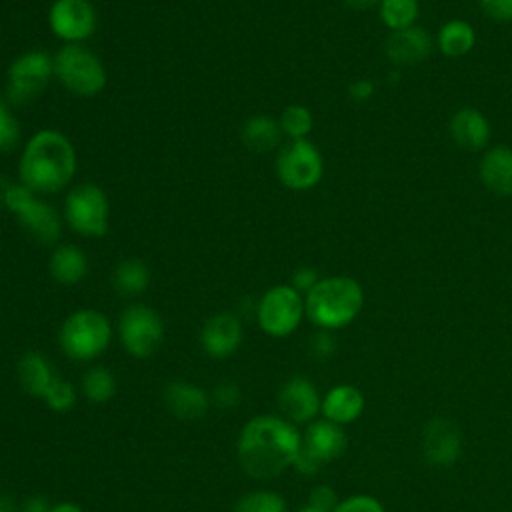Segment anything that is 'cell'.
I'll use <instances>...</instances> for the list:
<instances>
[{
	"label": "cell",
	"mask_w": 512,
	"mask_h": 512,
	"mask_svg": "<svg viewBox=\"0 0 512 512\" xmlns=\"http://www.w3.org/2000/svg\"><path fill=\"white\" fill-rule=\"evenodd\" d=\"M202 348L212 358H228L242 342V324L236 316L222 312L206 320L200 332Z\"/></svg>",
	"instance_id": "cell-15"
},
{
	"label": "cell",
	"mask_w": 512,
	"mask_h": 512,
	"mask_svg": "<svg viewBox=\"0 0 512 512\" xmlns=\"http://www.w3.org/2000/svg\"><path fill=\"white\" fill-rule=\"evenodd\" d=\"M300 474H306V476H312L316 472H320V468L324 466L312 452H308L304 446H300L296 458H294V464H292Z\"/></svg>",
	"instance_id": "cell-37"
},
{
	"label": "cell",
	"mask_w": 512,
	"mask_h": 512,
	"mask_svg": "<svg viewBox=\"0 0 512 512\" xmlns=\"http://www.w3.org/2000/svg\"><path fill=\"white\" fill-rule=\"evenodd\" d=\"M376 92V86L372 80L368 78H360V80H354L350 86H348V96L356 102H364L368 98H372Z\"/></svg>",
	"instance_id": "cell-39"
},
{
	"label": "cell",
	"mask_w": 512,
	"mask_h": 512,
	"mask_svg": "<svg viewBox=\"0 0 512 512\" xmlns=\"http://www.w3.org/2000/svg\"><path fill=\"white\" fill-rule=\"evenodd\" d=\"M164 400L170 412L182 420H198L208 412V396L190 382H170L164 390Z\"/></svg>",
	"instance_id": "cell-21"
},
{
	"label": "cell",
	"mask_w": 512,
	"mask_h": 512,
	"mask_svg": "<svg viewBox=\"0 0 512 512\" xmlns=\"http://www.w3.org/2000/svg\"><path fill=\"white\" fill-rule=\"evenodd\" d=\"M286 502L278 492L258 490L242 496L234 512H286Z\"/></svg>",
	"instance_id": "cell-30"
},
{
	"label": "cell",
	"mask_w": 512,
	"mask_h": 512,
	"mask_svg": "<svg viewBox=\"0 0 512 512\" xmlns=\"http://www.w3.org/2000/svg\"><path fill=\"white\" fill-rule=\"evenodd\" d=\"M482 184L500 196H512V148L494 146L480 160Z\"/></svg>",
	"instance_id": "cell-20"
},
{
	"label": "cell",
	"mask_w": 512,
	"mask_h": 512,
	"mask_svg": "<svg viewBox=\"0 0 512 512\" xmlns=\"http://www.w3.org/2000/svg\"><path fill=\"white\" fill-rule=\"evenodd\" d=\"M4 208H8L16 216L22 230L28 236H32L36 242L52 244L58 240L60 236L58 212L48 202L38 200L36 192H32L24 184L20 182L10 184L6 192Z\"/></svg>",
	"instance_id": "cell-6"
},
{
	"label": "cell",
	"mask_w": 512,
	"mask_h": 512,
	"mask_svg": "<svg viewBox=\"0 0 512 512\" xmlns=\"http://www.w3.org/2000/svg\"><path fill=\"white\" fill-rule=\"evenodd\" d=\"M338 494L334 488L330 486H316L312 492H310V498H308V504L318 508V510H324V512H334V508L338 506Z\"/></svg>",
	"instance_id": "cell-34"
},
{
	"label": "cell",
	"mask_w": 512,
	"mask_h": 512,
	"mask_svg": "<svg viewBox=\"0 0 512 512\" xmlns=\"http://www.w3.org/2000/svg\"><path fill=\"white\" fill-rule=\"evenodd\" d=\"M452 140L464 150H480L490 140V124L486 116L476 108H460L450 118Z\"/></svg>",
	"instance_id": "cell-18"
},
{
	"label": "cell",
	"mask_w": 512,
	"mask_h": 512,
	"mask_svg": "<svg viewBox=\"0 0 512 512\" xmlns=\"http://www.w3.org/2000/svg\"><path fill=\"white\" fill-rule=\"evenodd\" d=\"M18 382L30 396H44L46 388L50 386L52 378L56 376L52 372L50 362L38 354V352H26L18 360Z\"/></svg>",
	"instance_id": "cell-23"
},
{
	"label": "cell",
	"mask_w": 512,
	"mask_h": 512,
	"mask_svg": "<svg viewBox=\"0 0 512 512\" xmlns=\"http://www.w3.org/2000/svg\"><path fill=\"white\" fill-rule=\"evenodd\" d=\"M422 454L430 466H454L462 454L460 428L448 418H432L422 434Z\"/></svg>",
	"instance_id": "cell-13"
},
{
	"label": "cell",
	"mask_w": 512,
	"mask_h": 512,
	"mask_svg": "<svg viewBox=\"0 0 512 512\" xmlns=\"http://www.w3.org/2000/svg\"><path fill=\"white\" fill-rule=\"evenodd\" d=\"M302 446L322 464L340 458L348 446V436L340 424L330 420H312L302 436Z\"/></svg>",
	"instance_id": "cell-17"
},
{
	"label": "cell",
	"mask_w": 512,
	"mask_h": 512,
	"mask_svg": "<svg viewBox=\"0 0 512 512\" xmlns=\"http://www.w3.org/2000/svg\"><path fill=\"white\" fill-rule=\"evenodd\" d=\"M334 512H386L382 502L368 494H354L338 502Z\"/></svg>",
	"instance_id": "cell-33"
},
{
	"label": "cell",
	"mask_w": 512,
	"mask_h": 512,
	"mask_svg": "<svg viewBox=\"0 0 512 512\" xmlns=\"http://www.w3.org/2000/svg\"><path fill=\"white\" fill-rule=\"evenodd\" d=\"M42 398L48 404V408H52L56 412H66L74 406V388L66 378L56 374Z\"/></svg>",
	"instance_id": "cell-31"
},
{
	"label": "cell",
	"mask_w": 512,
	"mask_h": 512,
	"mask_svg": "<svg viewBox=\"0 0 512 512\" xmlns=\"http://www.w3.org/2000/svg\"><path fill=\"white\" fill-rule=\"evenodd\" d=\"M362 304V286L350 276L320 278V282L304 296L306 316L322 330L348 326L360 314Z\"/></svg>",
	"instance_id": "cell-3"
},
{
	"label": "cell",
	"mask_w": 512,
	"mask_h": 512,
	"mask_svg": "<svg viewBox=\"0 0 512 512\" xmlns=\"http://www.w3.org/2000/svg\"><path fill=\"white\" fill-rule=\"evenodd\" d=\"M112 338L108 318L92 308L72 312L60 328V346L72 360H92L100 356Z\"/></svg>",
	"instance_id": "cell-4"
},
{
	"label": "cell",
	"mask_w": 512,
	"mask_h": 512,
	"mask_svg": "<svg viewBox=\"0 0 512 512\" xmlns=\"http://www.w3.org/2000/svg\"><path fill=\"white\" fill-rule=\"evenodd\" d=\"M20 142V124L8 108V102L0 106V154L10 152Z\"/></svg>",
	"instance_id": "cell-32"
},
{
	"label": "cell",
	"mask_w": 512,
	"mask_h": 512,
	"mask_svg": "<svg viewBox=\"0 0 512 512\" xmlns=\"http://www.w3.org/2000/svg\"><path fill=\"white\" fill-rule=\"evenodd\" d=\"M214 398H216V402H218L222 408H230V406H236V404L240 402V390H238L236 384L226 382V384H222V386L216 388Z\"/></svg>",
	"instance_id": "cell-40"
},
{
	"label": "cell",
	"mask_w": 512,
	"mask_h": 512,
	"mask_svg": "<svg viewBox=\"0 0 512 512\" xmlns=\"http://www.w3.org/2000/svg\"><path fill=\"white\" fill-rule=\"evenodd\" d=\"M278 406L288 422L304 424L316 418L322 406V398L308 378L292 376L278 392Z\"/></svg>",
	"instance_id": "cell-14"
},
{
	"label": "cell",
	"mask_w": 512,
	"mask_h": 512,
	"mask_svg": "<svg viewBox=\"0 0 512 512\" xmlns=\"http://www.w3.org/2000/svg\"><path fill=\"white\" fill-rule=\"evenodd\" d=\"M298 512H324V510H318V508H314V506H310V504H306L304 508H300Z\"/></svg>",
	"instance_id": "cell-45"
},
{
	"label": "cell",
	"mask_w": 512,
	"mask_h": 512,
	"mask_svg": "<svg viewBox=\"0 0 512 512\" xmlns=\"http://www.w3.org/2000/svg\"><path fill=\"white\" fill-rule=\"evenodd\" d=\"M108 214V198L98 184H78L64 198V218L80 236H104L108 232Z\"/></svg>",
	"instance_id": "cell-7"
},
{
	"label": "cell",
	"mask_w": 512,
	"mask_h": 512,
	"mask_svg": "<svg viewBox=\"0 0 512 512\" xmlns=\"http://www.w3.org/2000/svg\"><path fill=\"white\" fill-rule=\"evenodd\" d=\"M120 338L124 348L136 358L152 356L164 338V324L156 310L144 304H132L122 312Z\"/></svg>",
	"instance_id": "cell-11"
},
{
	"label": "cell",
	"mask_w": 512,
	"mask_h": 512,
	"mask_svg": "<svg viewBox=\"0 0 512 512\" xmlns=\"http://www.w3.org/2000/svg\"><path fill=\"white\" fill-rule=\"evenodd\" d=\"M24 512H50V506H48V502L44 498L32 496V498L26 500Z\"/></svg>",
	"instance_id": "cell-41"
},
{
	"label": "cell",
	"mask_w": 512,
	"mask_h": 512,
	"mask_svg": "<svg viewBox=\"0 0 512 512\" xmlns=\"http://www.w3.org/2000/svg\"><path fill=\"white\" fill-rule=\"evenodd\" d=\"M334 350H336V342H334L330 330H322V332L314 334V338H312V352L316 356L328 358V356L334 354Z\"/></svg>",
	"instance_id": "cell-38"
},
{
	"label": "cell",
	"mask_w": 512,
	"mask_h": 512,
	"mask_svg": "<svg viewBox=\"0 0 512 512\" xmlns=\"http://www.w3.org/2000/svg\"><path fill=\"white\" fill-rule=\"evenodd\" d=\"M48 24L52 34L66 44H80L96 30V10L88 0H54Z\"/></svg>",
	"instance_id": "cell-12"
},
{
	"label": "cell",
	"mask_w": 512,
	"mask_h": 512,
	"mask_svg": "<svg viewBox=\"0 0 512 512\" xmlns=\"http://www.w3.org/2000/svg\"><path fill=\"white\" fill-rule=\"evenodd\" d=\"M276 174L280 182L290 190H310L324 174V160L320 150L304 140H292L276 158Z\"/></svg>",
	"instance_id": "cell-10"
},
{
	"label": "cell",
	"mask_w": 512,
	"mask_h": 512,
	"mask_svg": "<svg viewBox=\"0 0 512 512\" xmlns=\"http://www.w3.org/2000/svg\"><path fill=\"white\" fill-rule=\"evenodd\" d=\"M300 446L302 436L292 422L278 416H256L240 432L238 460L248 476L266 480L292 466Z\"/></svg>",
	"instance_id": "cell-1"
},
{
	"label": "cell",
	"mask_w": 512,
	"mask_h": 512,
	"mask_svg": "<svg viewBox=\"0 0 512 512\" xmlns=\"http://www.w3.org/2000/svg\"><path fill=\"white\" fill-rule=\"evenodd\" d=\"M476 42V32L466 20H448L438 32V48L448 58L466 56Z\"/></svg>",
	"instance_id": "cell-25"
},
{
	"label": "cell",
	"mask_w": 512,
	"mask_h": 512,
	"mask_svg": "<svg viewBox=\"0 0 512 512\" xmlns=\"http://www.w3.org/2000/svg\"><path fill=\"white\" fill-rule=\"evenodd\" d=\"M48 270L58 284L72 286L88 274V258L80 246L60 244L50 254Z\"/></svg>",
	"instance_id": "cell-22"
},
{
	"label": "cell",
	"mask_w": 512,
	"mask_h": 512,
	"mask_svg": "<svg viewBox=\"0 0 512 512\" xmlns=\"http://www.w3.org/2000/svg\"><path fill=\"white\" fill-rule=\"evenodd\" d=\"M76 174V150L58 130L34 132L20 156V184L36 194H54L70 184Z\"/></svg>",
	"instance_id": "cell-2"
},
{
	"label": "cell",
	"mask_w": 512,
	"mask_h": 512,
	"mask_svg": "<svg viewBox=\"0 0 512 512\" xmlns=\"http://www.w3.org/2000/svg\"><path fill=\"white\" fill-rule=\"evenodd\" d=\"M320 282V278H318V272L314 270V268H310V266H302V268H298L294 274H292V288H296L300 294L304 292V294H308L316 284Z\"/></svg>",
	"instance_id": "cell-36"
},
{
	"label": "cell",
	"mask_w": 512,
	"mask_h": 512,
	"mask_svg": "<svg viewBox=\"0 0 512 512\" xmlns=\"http://www.w3.org/2000/svg\"><path fill=\"white\" fill-rule=\"evenodd\" d=\"M418 14H420L418 0H382L380 2V18L392 32L414 26Z\"/></svg>",
	"instance_id": "cell-27"
},
{
	"label": "cell",
	"mask_w": 512,
	"mask_h": 512,
	"mask_svg": "<svg viewBox=\"0 0 512 512\" xmlns=\"http://www.w3.org/2000/svg\"><path fill=\"white\" fill-rule=\"evenodd\" d=\"M4 104H6V102H4V100H2V98H0V106H4Z\"/></svg>",
	"instance_id": "cell-46"
},
{
	"label": "cell",
	"mask_w": 512,
	"mask_h": 512,
	"mask_svg": "<svg viewBox=\"0 0 512 512\" xmlns=\"http://www.w3.org/2000/svg\"><path fill=\"white\" fill-rule=\"evenodd\" d=\"M54 76V56L44 50H28L14 58L8 68L6 98L10 104H28Z\"/></svg>",
	"instance_id": "cell-9"
},
{
	"label": "cell",
	"mask_w": 512,
	"mask_h": 512,
	"mask_svg": "<svg viewBox=\"0 0 512 512\" xmlns=\"http://www.w3.org/2000/svg\"><path fill=\"white\" fill-rule=\"evenodd\" d=\"M54 76L76 96H96L106 86L102 60L82 44H64L54 54Z\"/></svg>",
	"instance_id": "cell-5"
},
{
	"label": "cell",
	"mask_w": 512,
	"mask_h": 512,
	"mask_svg": "<svg viewBox=\"0 0 512 512\" xmlns=\"http://www.w3.org/2000/svg\"><path fill=\"white\" fill-rule=\"evenodd\" d=\"M386 56L392 64L412 66L424 62L432 52V38L420 26H410L404 30H396L388 36L384 44Z\"/></svg>",
	"instance_id": "cell-16"
},
{
	"label": "cell",
	"mask_w": 512,
	"mask_h": 512,
	"mask_svg": "<svg viewBox=\"0 0 512 512\" xmlns=\"http://www.w3.org/2000/svg\"><path fill=\"white\" fill-rule=\"evenodd\" d=\"M0 512H4V506H2V504H0Z\"/></svg>",
	"instance_id": "cell-47"
},
{
	"label": "cell",
	"mask_w": 512,
	"mask_h": 512,
	"mask_svg": "<svg viewBox=\"0 0 512 512\" xmlns=\"http://www.w3.org/2000/svg\"><path fill=\"white\" fill-rule=\"evenodd\" d=\"M282 136L280 122L268 114L252 116L242 126V142L254 152H268L278 146Z\"/></svg>",
	"instance_id": "cell-24"
},
{
	"label": "cell",
	"mask_w": 512,
	"mask_h": 512,
	"mask_svg": "<svg viewBox=\"0 0 512 512\" xmlns=\"http://www.w3.org/2000/svg\"><path fill=\"white\" fill-rule=\"evenodd\" d=\"M304 298L290 284L272 286L256 306L258 326L276 338L292 334L304 316Z\"/></svg>",
	"instance_id": "cell-8"
},
{
	"label": "cell",
	"mask_w": 512,
	"mask_h": 512,
	"mask_svg": "<svg viewBox=\"0 0 512 512\" xmlns=\"http://www.w3.org/2000/svg\"><path fill=\"white\" fill-rule=\"evenodd\" d=\"M112 284L116 292L124 296H136L148 288L150 270L140 258H126L114 268Z\"/></svg>",
	"instance_id": "cell-26"
},
{
	"label": "cell",
	"mask_w": 512,
	"mask_h": 512,
	"mask_svg": "<svg viewBox=\"0 0 512 512\" xmlns=\"http://www.w3.org/2000/svg\"><path fill=\"white\" fill-rule=\"evenodd\" d=\"M482 12L498 22L512 20V0H478Z\"/></svg>",
	"instance_id": "cell-35"
},
{
	"label": "cell",
	"mask_w": 512,
	"mask_h": 512,
	"mask_svg": "<svg viewBox=\"0 0 512 512\" xmlns=\"http://www.w3.org/2000/svg\"><path fill=\"white\" fill-rule=\"evenodd\" d=\"M82 392L96 404L108 402L116 394V380L106 368H92L82 376Z\"/></svg>",
	"instance_id": "cell-29"
},
{
	"label": "cell",
	"mask_w": 512,
	"mask_h": 512,
	"mask_svg": "<svg viewBox=\"0 0 512 512\" xmlns=\"http://www.w3.org/2000/svg\"><path fill=\"white\" fill-rule=\"evenodd\" d=\"M280 128H282V134L290 136L292 140H304L312 126H314V118H312V112L302 106V104H290L282 110L280 118Z\"/></svg>",
	"instance_id": "cell-28"
},
{
	"label": "cell",
	"mask_w": 512,
	"mask_h": 512,
	"mask_svg": "<svg viewBox=\"0 0 512 512\" xmlns=\"http://www.w3.org/2000/svg\"><path fill=\"white\" fill-rule=\"evenodd\" d=\"M50 512H84L78 504H72V502H62V504H56L50 508Z\"/></svg>",
	"instance_id": "cell-43"
},
{
	"label": "cell",
	"mask_w": 512,
	"mask_h": 512,
	"mask_svg": "<svg viewBox=\"0 0 512 512\" xmlns=\"http://www.w3.org/2000/svg\"><path fill=\"white\" fill-rule=\"evenodd\" d=\"M350 8H354V10H364V8H370V6H374V4H380L382 0H344Z\"/></svg>",
	"instance_id": "cell-42"
},
{
	"label": "cell",
	"mask_w": 512,
	"mask_h": 512,
	"mask_svg": "<svg viewBox=\"0 0 512 512\" xmlns=\"http://www.w3.org/2000/svg\"><path fill=\"white\" fill-rule=\"evenodd\" d=\"M320 412L326 420L336 424H350L364 412V396L352 384H338L326 392L322 398Z\"/></svg>",
	"instance_id": "cell-19"
},
{
	"label": "cell",
	"mask_w": 512,
	"mask_h": 512,
	"mask_svg": "<svg viewBox=\"0 0 512 512\" xmlns=\"http://www.w3.org/2000/svg\"><path fill=\"white\" fill-rule=\"evenodd\" d=\"M12 182H8L6 178H0V206H4V200H6V192L10 188Z\"/></svg>",
	"instance_id": "cell-44"
}]
</instances>
